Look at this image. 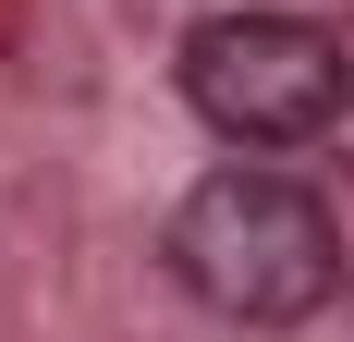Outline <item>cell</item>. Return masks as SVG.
<instances>
[{"label": "cell", "mask_w": 354, "mask_h": 342, "mask_svg": "<svg viewBox=\"0 0 354 342\" xmlns=\"http://www.w3.org/2000/svg\"><path fill=\"white\" fill-rule=\"evenodd\" d=\"M183 98L232 147H306V135L342 123L354 49L330 25H306V12H208L183 37Z\"/></svg>", "instance_id": "2"}, {"label": "cell", "mask_w": 354, "mask_h": 342, "mask_svg": "<svg viewBox=\"0 0 354 342\" xmlns=\"http://www.w3.org/2000/svg\"><path fill=\"white\" fill-rule=\"evenodd\" d=\"M171 269L208 318L293 330V318H318L342 294V233L293 171H208L171 208Z\"/></svg>", "instance_id": "1"}]
</instances>
